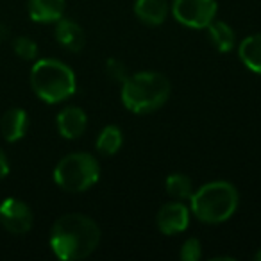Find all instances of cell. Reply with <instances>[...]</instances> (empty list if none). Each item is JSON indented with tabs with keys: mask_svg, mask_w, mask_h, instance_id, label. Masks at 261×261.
<instances>
[{
	"mask_svg": "<svg viewBox=\"0 0 261 261\" xmlns=\"http://www.w3.org/2000/svg\"><path fill=\"white\" fill-rule=\"evenodd\" d=\"M50 249L63 261H79L91 256L100 243L97 222L83 213H66L54 222Z\"/></svg>",
	"mask_w": 261,
	"mask_h": 261,
	"instance_id": "6da1fadb",
	"label": "cell"
},
{
	"mask_svg": "<svg viewBox=\"0 0 261 261\" xmlns=\"http://www.w3.org/2000/svg\"><path fill=\"white\" fill-rule=\"evenodd\" d=\"M240 195L229 181H211L202 185L190 197V213L202 224L218 225L236 213Z\"/></svg>",
	"mask_w": 261,
	"mask_h": 261,
	"instance_id": "7a4b0ae2",
	"label": "cell"
},
{
	"mask_svg": "<svg viewBox=\"0 0 261 261\" xmlns=\"http://www.w3.org/2000/svg\"><path fill=\"white\" fill-rule=\"evenodd\" d=\"M170 81L160 72H136L122 83V102L130 113L147 115L167 104L170 97Z\"/></svg>",
	"mask_w": 261,
	"mask_h": 261,
	"instance_id": "3957f363",
	"label": "cell"
},
{
	"mask_svg": "<svg viewBox=\"0 0 261 261\" xmlns=\"http://www.w3.org/2000/svg\"><path fill=\"white\" fill-rule=\"evenodd\" d=\"M31 86L38 98L47 104L65 102L75 93L77 79L66 63L54 58L38 59L31 68Z\"/></svg>",
	"mask_w": 261,
	"mask_h": 261,
	"instance_id": "277c9868",
	"label": "cell"
},
{
	"mask_svg": "<svg viewBox=\"0 0 261 261\" xmlns=\"http://www.w3.org/2000/svg\"><path fill=\"white\" fill-rule=\"evenodd\" d=\"M98 177H100V165L88 152L66 154L54 168L56 185L70 193L86 192L97 185Z\"/></svg>",
	"mask_w": 261,
	"mask_h": 261,
	"instance_id": "5b68a950",
	"label": "cell"
},
{
	"mask_svg": "<svg viewBox=\"0 0 261 261\" xmlns=\"http://www.w3.org/2000/svg\"><path fill=\"white\" fill-rule=\"evenodd\" d=\"M174 18L190 29H206L218 13L217 0H174L170 4Z\"/></svg>",
	"mask_w": 261,
	"mask_h": 261,
	"instance_id": "8992f818",
	"label": "cell"
},
{
	"mask_svg": "<svg viewBox=\"0 0 261 261\" xmlns=\"http://www.w3.org/2000/svg\"><path fill=\"white\" fill-rule=\"evenodd\" d=\"M33 211L23 200L8 197L0 202V224L8 232L16 236L27 234L33 227Z\"/></svg>",
	"mask_w": 261,
	"mask_h": 261,
	"instance_id": "52a82bcc",
	"label": "cell"
},
{
	"mask_svg": "<svg viewBox=\"0 0 261 261\" xmlns=\"http://www.w3.org/2000/svg\"><path fill=\"white\" fill-rule=\"evenodd\" d=\"M156 225L160 232L167 236H174L186 231L190 225V207L182 200L163 204L156 215Z\"/></svg>",
	"mask_w": 261,
	"mask_h": 261,
	"instance_id": "ba28073f",
	"label": "cell"
},
{
	"mask_svg": "<svg viewBox=\"0 0 261 261\" xmlns=\"http://www.w3.org/2000/svg\"><path fill=\"white\" fill-rule=\"evenodd\" d=\"M56 125H58L59 135L65 140H77L84 135V130L88 127V116L77 106H66L58 113L56 118Z\"/></svg>",
	"mask_w": 261,
	"mask_h": 261,
	"instance_id": "9c48e42d",
	"label": "cell"
},
{
	"mask_svg": "<svg viewBox=\"0 0 261 261\" xmlns=\"http://www.w3.org/2000/svg\"><path fill=\"white\" fill-rule=\"evenodd\" d=\"M54 36L58 40V43L70 52H81L84 43H86V34H84L83 27L77 22H73V20L65 18V16H61L56 22Z\"/></svg>",
	"mask_w": 261,
	"mask_h": 261,
	"instance_id": "30bf717a",
	"label": "cell"
},
{
	"mask_svg": "<svg viewBox=\"0 0 261 261\" xmlns=\"http://www.w3.org/2000/svg\"><path fill=\"white\" fill-rule=\"evenodd\" d=\"M29 127V116L22 108H11L0 118V133L6 142L15 143L22 140Z\"/></svg>",
	"mask_w": 261,
	"mask_h": 261,
	"instance_id": "8fae6325",
	"label": "cell"
},
{
	"mask_svg": "<svg viewBox=\"0 0 261 261\" xmlns=\"http://www.w3.org/2000/svg\"><path fill=\"white\" fill-rule=\"evenodd\" d=\"M168 13H170L168 0H135V15L145 25H161L167 20Z\"/></svg>",
	"mask_w": 261,
	"mask_h": 261,
	"instance_id": "7c38bea8",
	"label": "cell"
},
{
	"mask_svg": "<svg viewBox=\"0 0 261 261\" xmlns=\"http://www.w3.org/2000/svg\"><path fill=\"white\" fill-rule=\"evenodd\" d=\"M66 0H27V9L33 22L56 23L65 13Z\"/></svg>",
	"mask_w": 261,
	"mask_h": 261,
	"instance_id": "4fadbf2b",
	"label": "cell"
},
{
	"mask_svg": "<svg viewBox=\"0 0 261 261\" xmlns=\"http://www.w3.org/2000/svg\"><path fill=\"white\" fill-rule=\"evenodd\" d=\"M207 38H210L211 45L215 47V50H218L220 54H227L234 48L236 45V36L234 31L229 23L222 22V20L215 18L210 25L206 27Z\"/></svg>",
	"mask_w": 261,
	"mask_h": 261,
	"instance_id": "5bb4252c",
	"label": "cell"
},
{
	"mask_svg": "<svg viewBox=\"0 0 261 261\" xmlns=\"http://www.w3.org/2000/svg\"><path fill=\"white\" fill-rule=\"evenodd\" d=\"M238 58L250 72L261 73V33L242 40L238 45Z\"/></svg>",
	"mask_w": 261,
	"mask_h": 261,
	"instance_id": "9a60e30c",
	"label": "cell"
},
{
	"mask_svg": "<svg viewBox=\"0 0 261 261\" xmlns=\"http://www.w3.org/2000/svg\"><path fill=\"white\" fill-rule=\"evenodd\" d=\"M122 145H123L122 129L116 125H106L98 133L97 142H95V147H97L98 154H102V156H115L122 149Z\"/></svg>",
	"mask_w": 261,
	"mask_h": 261,
	"instance_id": "2e32d148",
	"label": "cell"
},
{
	"mask_svg": "<svg viewBox=\"0 0 261 261\" xmlns=\"http://www.w3.org/2000/svg\"><path fill=\"white\" fill-rule=\"evenodd\" d=\"M165 188L170 197L175 200H190L193 195V181L186 174H170L165 181Z\"/></svg>",
	"mask_w": 261,
	"mask_h": 261,
	"instance_id": "e0dca14e",
	"label": "cell"
},
{
	"mask_svg": "<svg viewBox=\"0 0 261 261\" xmlns=\"http://www.w3.org/2000/svg\"><path fill=\"white\" fill-rule=\"evenodd\" d=\"M13 50L18 58L25 59V61H33L38 58V45L29 36H18L13 40Z\"/></svg>",
	"mask_w": 261,
	"mask_h": 261,
	"instance_id": "ac0fdd59",
	"label": "cell"
},
{
	"mask_svg": "<svg viewBox=\"0 0 261 261\" xmlns=\"http://www.w3.org/2000/svg\"><path fill=\"white\" fill-rule=\"evenodd\" d=\"M179 256H181L182 261H199L202 257V243L197 238H188L182 243Z\"/></svg>",
	"mask_w": 261,
	"mask_h": 261,
	"instance_id": "d6986e66",
	"label": "cell"
},
{
	"mask_svg": "<svg viewBox=\"0 0 261 261\" xmlns=\"http://www.w3.org/2000/svg\"><path fill=\"white\" fill-rule=\"evenodd\" d=\"M106 72H108V75L111 77L113 81H116V83H123V81L129 77V72H127V66L123 65V61L115 59V58H109L108 61H106Z\"/></svg>",
	"mask_w": 261,
	"mask_h": 261,
	"instance_id": "ffe728a7",
	"label": "cell"
},
{
	"mask_svg": "<svg viewBox=\"0 0 261 261\" xmlns=\"http://www.w3.org/2000/svg\"><path fill=\"white\" fill-rule=\"evenodd\" d=\"M9 174V160L6 156V152L0 149V181Z\"/></svg>",
	"mask_w": 261,
	"mask_h": 261,
	"instance_id": "44dd1931",
	"label": "cell"
},
{
	"mask_svg": "<svg viewBox=\"0 0 261 261\" xmlns=\"http://www.w3.org/2000/svg\"><path fill=\"white\" fill-rule=\"evenodd\" d=\"M9 36V29L4 25V23H0V43H4Z\"/></svg>",
	"mask_w": 261,
	"mask_h": 261,
	"instance_id": "7402d4cb",
	"label": "cell"
},
{
	"mask_svg": "<svg viewBox=\"0 0 261 261\" xmlns=\"http://www.w3.org/2000/svg\"><path fill=\"white\" fill-rule=\"evenodd\" d=\"M211 261H234V257H231V256H215V257H211Z\"/></svg>",
	"mask_w": 261,
	"mask_h": 261,
	"instance_id": "603a6c76",
	"label": "cell"
},
{
	"mask_svg": "<svg viewBox=\"0 0 261 261\" xmlns=\"http://www.w3.org/2000/svg\"><path fill=\"white\" fill-rule=\"evenodd\" d=\"M254 259H256V261H261V249L257 250L256 254H254Z\"/></svg>",
	"mask_w": 261,
	"mask_h": 261,
	"instance_id": "cb8c5ba5",
	"label": "cell"
}]
</instances>
